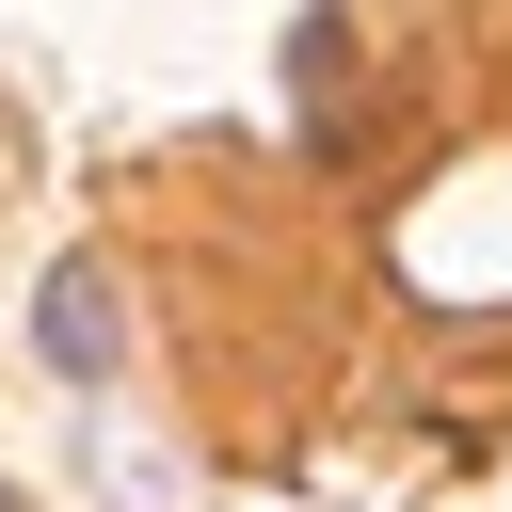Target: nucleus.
<instances>
[{"mask_svg": "<svg viewBox=\"0 0 512 512\" xmlns=\"http://www.w3.org/2000/svg\"><path fill=\"white\" fill-rule=\"evenodd\" d=\"M32 336H48V368H80V384H96V368L128 352V288H112L96 256H64V272H48V304H32Z\"/></svg>", "mask_w": 512, "mask_h": 512, "instance_id": "1", "label": "nucleus"}, {"mask_svg": "<svg viewBox=\"0 0 512 512\" xmlns=\"http://www.w3.org/2000/svg\"><path fill=\"white\" fill-rule=\"evenodd\" d=\"M96 480H112V496H176V448H144V432L96 416Z\"/></svg>", "mask_w": 512, "mask_h": 512, "instance_id": "2", "label": "nucleus"}, {"mask_svg": "<svg viewBox=\"0 0 512 512\" xmlns=\"http://www.w3.org/2000/svg\"><path fill=\"white\" fill-rule=\"evenodd\" d=\"M0 512H16V496H0Z\"/></svg>", "mask_w": 512, "mask_h": 512, "instance_id": "3", "label": "nucleus"}]
</instances>
